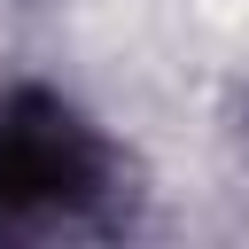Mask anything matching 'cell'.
<instances>
[{
	"mask_svg": "<svg viewBox=\"0 0 249 249\" xmlns=\"http://www.w3.org/2000/svg\"><path fill=\"white\" fill-rule=\"evenodd\" d=\"M101 179V156L86 140V124L54 101H16L0 117V210L31 218V210H70L86 202Z\"/></svg>",
	"mask_w": 249,
	"mask_h": 249,
	"instance_id": "1",
	"label": "cell"
}]
</instances>
